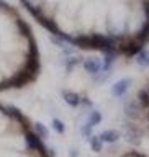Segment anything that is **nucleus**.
I'll list each match as a JSON object with an SVG mask.
<instances>
[{
    "mask_svg": "<svg viewBox=\"0 0 149 157\" xmlns=\"http://www.w3.org/2000/svg\"><path fill=\"white\" fill-rule=\"evenodd\" d=\"M88 144H90V149L95 152V154H102L103 142L100 141V137H98V136H92L90 139H88Z\"/></svg>",
    "mask_w": 149,
    "mask_h": 157,
    "instance_id": "6e6552de",
    "label": "nucleus"
},
{
    "mask_svg": "<svg viewBox=\"0 0 149 157\" xmlns=\"http://www.w3.org/2000/svg\"><path fill=\"white\" fill-rule=\"evenodd\" d=\"M130 87H131V78H120L118 82L113 83V87H112V93H113V97H118V98H121V97H125L128 90H130Z\"/></svg>",
    "mask_w": 149,
    "mask_h": 157,
    "instance_id": "f03ea898",
    "label": "nucleus"
},
{
    "mask_svg": "<svg viewBox=\"0 0 149 157\" xmlns=\"http://www.w3.org/2000/svg\"><path fill=\"white\" fill-rule=\"evenodd\" d=\"M34 129H36V134L41 137V139L48 137V129H46V126H44L43 123H36V124H34Z\"/></svg>",
    "mask_w": 149,
    "mask_h": 157,
    "instance_id": "9b49d317",
    "label": "nucleus"
},
{
    "mask_svg": "<svg viewBox=\"0 0 149 157\" xmlns=\"http://www.w3.org/2000/svg\"><path fill=\"white\" fill-rule=\"evenodd\" d=\"M61 95H62V98H64V101H66L69 106H72V108H76V106H79V105L82 103V97L79 95L77 92H72V90H62V92H61Z\"/></svg>",
    "mask_w": 149,
    "mask_h": 157,
    "instance_id": "20e7f679",
    "label": "nucleus"
},
{
    "mask_svg": "<svg viewBox=\"0 0 149 157\" xmlns=\"http://www.w3.org/2000/svg\"><path fill=\"white\" fill-rule=\"evenodd\" d=\"M82 67H84V71H85L88 75L97 77L98 74L102 72V61H100L98 57H95V56H90V57L84 59Z\"/></svg>",
    "mask_w": 149,
    "mask_h": 157,
    "instance_id": "f257e3e1",
    "label": "nucleus"
},
{
    "mask_svg": "<svg viewBox=\"0 0 149 157\" xmlns=\"http://www.w3.org/2000/svg\"><path fill=\"white\" fill-rule=\"evenodd\" d=\"M53 128L56 132H59V134H64V131H66V124H64L59 118H53Z\"/></svg>",
    "mask_w": 149,
    "mask_h": 157,
    "instance_id": "9d476101",
    "label": "nucleus"
},
{
    "mask_svg": "<svg viewBox=\"0 0 149 157\" xmlns=\"http://www.w3.org/2000/svg\"><path fill=\"white\" fill-rule=\"evenodd\" d=\"M102 113L98 111V110H92L90 113H88V120H87V123L90 124L92 128H95V126H98L102 123Z\"/></svg>",
    "mask_w": 149,
    "mask_h": 157,
    "instance_id": "423d86ee",
    "label": "nucleus"
},
{
    "mask_svg": "<svg viewBox=\"0 0 149 157\" xmlns=\"http://www.w3.org/2000/svg\"><path fill=\"white\" fill-rule=\"evenodd\" d=\"M98 137H100V141L103 144H116V142L120 141L121 134H120V131H116V129H105L98 134Z\"/></svg>",
    "mask_w": 149,
    "mask_h": 157,
    "instance_id": "7ed1b4c3",
    "label": "nucleus"
},
{
    "mask_svg": "<svg viewBox=\"0 0 149 157\" xmlns=\"http://www.w3.org/2000/svg\"><path fill=\"white\" fill-rule=\"evenodd\" d=\"M92 129H93V128L88 124V123H85V124L82 126V136L87 137V139H90V137H92Z\"/></svg>",
    "mask_w": 149,
    "mask_h": 157,
    "instance_id": "f8f14e48",
    "label": "nucleus"
},
{
    "mask_svg": "<svg viewBox=\"0 0 149 157\" xmlns=\"http://www.w3.org/2000/svg\"><path fill=\"white\" fill-rule=\"evenodd\" d=\"M115 61H116V54H103V59H102V72L105 74H110V71L115 66Z\"/></svg>",
    "mask_w": 149,
    "mask_h": 157,
    "instance_id": "39448f33",
    "label": "nucleus"
},
{
    "mask_svg": "<svg viewBox=\"0 0 149 157\" xmlns=\"http://www.w3.org/2000/svg\"><path fill=\"white\" fill-rule=\"evenodd\" d=\"M82 62H84V59L80 56H67V59H66V69L71 72L72 69H76L77 66H80Z\"/></svg>",
    "mask_w": 149,
    "mask_h": 157,
    "instance_id": "0eeeda50",
    "label": "nucleus"
},
{
    "mask_svg": "<svg viewBox=\"0 0 149 157\" xmlns=\"http://www.w3.org/2000/svg\"><path fill=\"white\" fill-rule=\"evenodd\" d=\"M135 59H136V62L139 64V66L149 67V51H146V49H143V51L138 52Z\"/></svg>",
    "mask_w": 149,
    "mask_h": 157,
    "instance_id": "1a4fd4ad",
    "label": "nucleus"
}]
</instances>
